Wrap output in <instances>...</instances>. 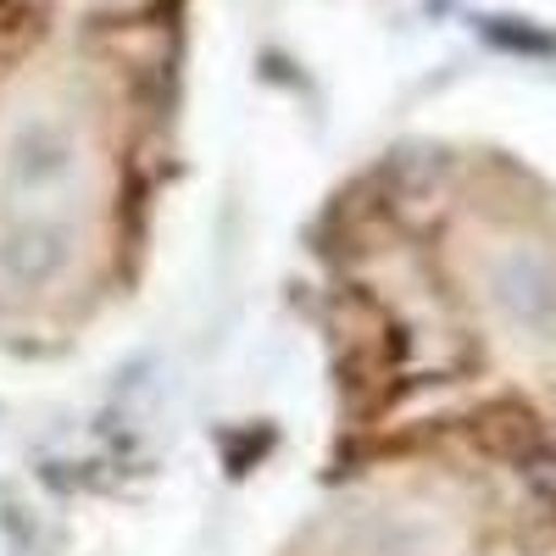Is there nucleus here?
<instances>
[{"instance_id": "f257e3e1", "label": "nucleus", "mask_w": 556, "mask_h": 556, "mask_svg": "<svg viewBox=\"0 0 556 556\" xmlns=\"http://www.w3.org/2000/svg\"><path fill=\"white\" fill-rule=\"evenodd\" d=\"M17 184H56L73 167V139L56 123H23L12 134V156H7Z\"/></svg>"}, {"instance_id": "f03ea898", "label": "nucleus", "mask_w": 556, "mask_h": 556, "mask_svg": "<svg viewBox=\"0 0 556 556\" xmlns=\"http://www.w3.org/2000/svg\"><path fill=\"white\" fill-rule=\"evenodd\" d=\"M67 262V240L56 228H17V235L0 245V267L23 285H39V278H51L56 267Z\"/></svg>"}]
</instances>
